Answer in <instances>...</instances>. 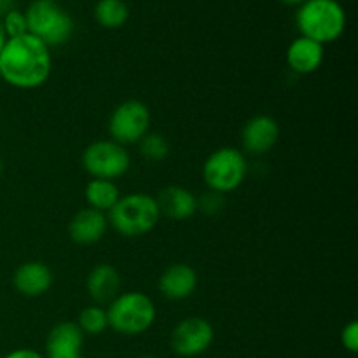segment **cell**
I'll list each match as a JSON object with an SVG mask.
<instances>
[{"label": "cell", "mask_w": 358, "mask_h": 358, "mask_svg": "<svg viewBox=\"0 0 358 358\" xmlns=\"http://www.w3.org/2000/svg\"><path fill=\"white\" fill-rule=\"evenodd\" d=\"M51 70V49L30 34L7 38L0 51V79L17 90L41 87Z\"/></svg>", "instance_id": "cell-1"}, {"label": "cell", "mask_w": 358, "mask_h": 358, "mask_svg": "<svg viewBox=\"0 0 358 358\" xmlns=\"http://www.w3.org/2000/svg\"><path fill=\"white\" fill-rule=\"evenodd\" d=\"M296 24L303 37L322 45L331 44L345 34V7L338 0H306L297 7Z\"/></svg>", "instance_id": "cell-2"}, {"label": "cell", "mask_w": 358, "mask_h": 358, "mask_svg": "<svg viewBox=\"0 0 358 358\" xmlns=\"http://www.w3.org/2000/svg\"><path fill=\"white\" fill-rule=\"evenodd\" d=\"M108 226L121 236L138 238L150 233L161 219L156 198L145 192H133L119 198L107 215Z\"/></svg>", "instance_id": "cell-3"}, {"label": "cell", "mask_w": 358, "mask_h": 358, "mask_svg": "<svg viewBox=\"0 0 358 358\" xmlns=\"http://www.w3.org/2000/svg\"><path fill=\"white\" fill-rule=\"evenodd\" d=\"M28 34L44 42L49 49L66 44L73 34L69 10L55 0H31L24 10Z\"/></svg>", "instance_id": "cell-4"}, {"label": "cell", "mask_w": 358, "mask_h": 358, "mask_svg": "<svg viewBox=\"0 0 358 358\" xmlns=\"http://www.w3.org/2000/svg\"><path fill=\"white\" fill-rule=\"evenodd\" d=\"M108 327L122 336H140L156 322L154 301L143 292L119 294L107 308Z\"/></svg>", "instance_id": "cell-5"}, {"label": "cell", "mask_w": 358, "mask_h": 358, "mask_svg": "<svg viewBox=\"0 0 358 358\" xmlns=\"http://www.w3.org/2000/svg\"><path fill=\"white\" fill-rule=\"evenodd\" d=\"M247 157L233 147L217 149L206 157L203 164V180L210 191L227 194L240 187L247 177Z\"/></svg>", "instance_id": "cell-6"}, {"label": "cell", "mask_w": 358, "mask_h": 358, "mask_svg": "<svg viewBox=\"0 0 358 358\" xmlns=\"http://www.w3.org/2000/svg\"><path fill=\"white\" fill-rule=\"evenodd\" d=\"M131 157L124 145L114 140H98L83 152V166L91 178L115 180L129 170Z\"/></svg>", "instance_id": "cell-7"}, {"label": "cell", "mask_w": 358, "mask_h": 358, "mask_svg": "<svg viewBox=\"0 0 358 358\" xmlns=\"http://www.w3.org/2000/svg\"><path fill=\"white\" fill-rule=\"evenodd\" d=\"M150 110L138 100H126L114 108L108 119V133L121 145L138 143L149 133Z\"/></svg>", "instance_id": "cell-8"}, {"label": "cell", "mask_w": 358, "mask_h": 358, "mask_svg": "<svg viewBox=\"0 0 358 358\" xmlns=\"http://www.w3.org/2000/svg\"><path fill=\"white\" fill-rule=\"evenodd\" d=\"M215 332L212 324L201 317H187L175 325L171 332V350L178 357L192 358L203 355L212 346Z\"/></svg>", "instance_id": "cell-9"}, {"label": "cell", "mask_w": 358, "mask_h": 358, "mask_svg": "<svg viewBox=\"0 0 358 358\" xmlns=\"http://www.w3.org/2000/svg\"><path fill=\"white\" fill-rule=\"evenodd\" d=\"M280 136L278 122L271 115L259 114L248 119L241 129L243 149L252 156H264L276 145Z\"/></svg>", "instance_id": "cell-10"}, {"label": "cell", "mask_w": 358, "mask_h": 358, "mask_svg": "<svg viewBox=\"0 0 358 358\" xmlns=\"http://www.w3.org/2000/svg\"><path fill=\"white\" fill-rule=\"evenodd\" d=\"M84 334L76 322H59L45 339V358H79Z\"/></svg>", "instance_id": "cell-11"}, {"label": "cell", "mask_w": 358, "mask_h": 358, "mask_svg": "<svg viewBox=\"0 0 358 358\" xmlns=\"http://www.w3.org/2000/svg\"><path fill=\"white\" fill-rule=\"evenodd\" d=\"M156 203L161 217H166L175 222L191 219L198 212V198L182 185H168L161 189L159 194L156 196Z\"/></svg>", "instance_id": "cell-12"}, {"label": "cell", "mask_w": 358, "mask_h": 358, "mask_svg": "<svg viewBox=\"0 0 358 358\" xmlns=\"http://www.w3.org/2000/svg\"><path fill=\"white\" fill-rule=\"evenodd\" d=\"M108 229L107 213L93 208H83L70 219L69 236L77 245H94Z\"/></svg>", "instance_id": "cell-13"}, {"label": "cell", "mask_w": 358, "mask_h": 358, "mask_svg": "<svg viewBox=\"0 0 358 358\" xmlns=\"http://www.w3.org/2000/svg\"><path fill=\"white\" fill-rule=\"evenodd\" d=\"M157 287H159V292L166 299H187V297L194 294L196 287H198V275H196V271L191 266L184 264V262H177V264L168 266L161 273Z\"/></svg>", "instance_id": "cell-14"}, {"label": "cell", "mask_w": 358, "mask_h": 358, "mask_svg": "<svg viewBox=\"0 0 358 358\" xmlns=\"http://www.w3.org/2000/svg\"><path fill=\"white\" fill-rule=\"evenodd\" d=\"M52 271L38 261L21 264L13 276V285L21 296L38 297L44 296L52 285Z\"/></svg>", "instance_id": "cell-15"}, {"label": "cell", "mask_w": 358, "mask_h": 358, "mask_svg": "<svg viewBox=\"0 0 358 358\" xmlns=\"http://www.w3.org/2000/svg\"><path fill=\"white\" fill-rule=\"evenodd\" d=\"M122 280L117 269L110 264H98L90 271L86 289L91 299L98 304H110L121 294Z\"/></svg>", "instance_id": "cell-16"}, {"label": "cell", "mask_w": 358, "mask_h": 358, "mask_svg": "<svg viewBox=\"0 0 358 358\" xmlns=\"http://www.w3.org/2000/svg\"><path fill=\"white\" fill-rule=\"evenodd\" d=\"M324 45L311 41V38L303 37V35L294 38L292 44L287 49V63L294 72L301 73V76L317 72L324 63Z\"/></svg>", "instance_id": "cell-17"}, {"label": "cell", "mask_w": 358, "mask_h": 358, "mask_svg": "<svg viewBox=\"0 0 358 358\" xmlns=\"http://www.w3.org/2000/svg\"><path fill=\"white\" fill-rule=\"evenodd\" d=\"M84 196H86V203L90 208L108 213L121 198V191L114 180L93 178V180L87 182Z\"/></svg>", "instance_id": "cell-18"}, {"label": "cell", "mask_w": 358, "mask_h": 358, "mask_svg": "<svg viewBox=\"0 0 358 358\" xmlns=\"http://www.w3.org/2000/svg\"><path fill=\"white\" fill-rule=\"evenodd\" d=\"M93 14L100 27L107 30H117L128 21L129 7L124 0H98Z\"/></svg>", "instance_id": "cell-19"}, {"label": "cell", "mask_w": 358, "mask_h": 358, "mask_svg": "<svg viewBox=\"0 0 358 358\" xmlns=\"http://www.w3.org/2000/svg\"><path fill=\"white\" fill-rule=\"evenodd\" d=\"M84 336H100L108 329L107 310L103 306H87L80 311L79 320L76 322Z\"/></svg>", "instance_id": "cell-20"}, {"label": "cell", "mask_w": 358, "mask_h": 358, "mask_svg": "<svg viewBox=\"0 0 358 358\" xmlns=\"http://www.w3.org/2000/svg\"><path fill=\"white\" fill-rule=\"evenodd\" d=\"M138 149L142 157H145L147 161H152V163L166 159L168 154H170V145H168L166 138L163 135H157V133L150 131L140 140Z\"/></svg>", "instance_id": "cell-21"}, {"label": "cell", "mask_w": 358, "mask_h": 358, "mask_svg": "<svg viewBox=\"0 0 358 358\" xmlns=\"http://www.w3.org/2000/svg\"><path fill=\"white\" fill-rule=\"evenodd\" d=\"M0 23H2V28L3 31H6L7 38L20 37V35L28 34L27 17H24L23 10H9V13H6L3 20H0Z\"/></svg>", "instance_id": "cell-22"}, {"label": "cell", "mask_w": 358, "mask_h": 358, "mask_svg": "<svg viewBox=\"0 0 358 358\" xmlns=\"http://www.w3.org/2000/svg\"><path fill=\"white\" fill-rule=\"evenodd\" d=\"M226 201H224V194H219L215 191H208L198 198V212L206 213V215H215L224 208Z\"/></svg>", "instance_id": "cell-23"}, {"label": "cell", "mask_w": 358, "mask_h": 358, "mask_svg": "<svg viewBox=\"0 0 358 358\" xmlns=\"http://www.w3.org/2000/svg\"><path fill=\"white\" fill-rule=\"evenodd\" d=\"M341 343L350 353L358 352V324L355 320L350 322L341 332Z\"/></svg>", "instance_id": "cell-24"}, {"label": "cell", "mask_w": 358, "mask_h": 358, "mask_svg": "<svg viewBox=\"0 0 358 358\" xmlns=\"http://www.w3.org/2000/svg\"><path fill=\"white\" fill-rule=\"evenodd\" d=\"M3 358H45L44 355H41L38 352L30 348H20V350H14V352L7 353Z\"/></svg>", "instance_id": "cell-25"}, {"label": "cell", "mask_w": 358, "mask_h": 358, "mask_svg": "<svg viewBox=\"0 0 358 358\" xmlns=\"http://www.w3.org/2000/svg\"><path fill=\"white\" fill-rule=\"evenodd\" d=\"M6 41H7V37H6V31H3V28H2V23H0V51H2V48H3V44H6Z\"/></svg>", "instance_id": "cell-26"}, {"label": "cell", "mask_w": 358, "mask_h": 358, "mask_svg": "<svg viewBox=\"0 0 358 358\" xmlns=\"http://www.w3.org/2000/svg\"><path fill=\"white\" fill-rule=\"evenodd\" d=\"M280 2L287 3V6H297V7H299L301 3L306 2V0H280Z\"/></svg>", "instance_id": "cell-27"}, {"label": "cell", "mask_w": 358, "mask_h": 358, "mask_svg": "<svg viewBox=\"0 0 358 358\" xmlns=\"http://www.w3.org/2000/svg\"><path fill=\"white\" fill-rule=\"evenodd\" d=\"M2 171H3V163H2V159H0V175H2Z\"/></svg>", "instance_id": "cell-28"}, {"label": "cell", "mask_w": 358, "mask_h": 358, "mask_svg": "<svg viewBox=\"0 0 358 358\" xmlns=\"http://www.w3.org/2000/svg\"><path fill=\"white\" fill-rule=\"evenodd\" d=\"M140 358H157V357H152V355H145V357H140Z\"/></svg>", "instance_id": "cell-29"}, {"label": "cell", "mask_w": 358, "mask_h": 358, "mask_svg": "<svg viewBox=\"0 0 358 358\" xmlns=\"http://www.w3.org/2000/svg\"><path fill=\"white\" fill-rule=\"evenodd\" d=\"M0 2H14V0H0Z\"/></svg>", "instance_id": "cell-30"}, {"label": "cell", "mask_w": 358, "mask_h": 358, "mask_svg": "<svg viewBox=\"0 0 358 358\" xmlns=\"http://www.w3.org/2000/svg\"><path fill=\"white\" fill-rule=\"evenodd\" d=\"M55 2H59V3H62V2H65V0H55Z\"/></svg>", "instance_id": "cell-31"}, {"label": "cell", "mask_w": 358, "mask_h": 358, "mask_svg": "<svg viewBox=\"0 0 358 358\" xmlns=\"http://www.w3.org/2000/svg\"><path fill=\"white\" fill-rule=\"evenodd\" d=\"M79 358H80V357H79Z\"/></svg>", "instance_id": "cell-32"}]
</instances>
